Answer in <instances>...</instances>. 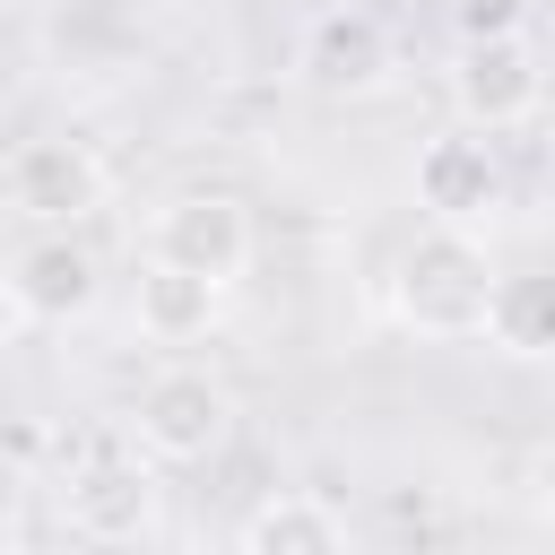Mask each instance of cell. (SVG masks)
<instances>
[{
    "instance_id": "obj_2",
    "label": "cell",
    "mask_w": 555,
    "mask_h": 555,
    "mask_svg": "<svg viewBox=\"0 0 555 555\" xmlns=\"http://www.w3.org/2000/svg\"><path fill=\"white\" fill-rule=\"evenodd\" d=\"M130 425H139V451H147V460L199 468V460H217L225 434H234V390H225L217 373H199V364H165V373H147Z\"/></svg>"
},
{
    "instance_id": "obj_3",
    "label": "cell",
    "mask_w": 555,
    "mask_h": 555,
    "mask_svg": "<svg viewBox=\"0 0 555 555\" xmlns=\"http://www.w3.org/2000/svg\"><path fill=\"white\" fill-rule=\"evenodd\" d=\"M503 199H512V173H503V156H494V130H434L425 147H416V208H425V225H460V234H494V217H503Z\"/></svg>"
},
{
    "instance_id": "obj_4",
    "label": "cell",
    "mask_w": 555,
    "mask_h": 555,
    "mask_svg": "<svg viewBox=\"0 0 555 555\" xmlns=\"http://www.w3.org/2000/svg\"><path fill=\"white\" fill-rule=\"evenodd\" d=\"M538 95H546V69H538V43L520 26H486L460 43L451 104L468 130H520V121H538Z\"/></svg>"
},
{
    "instance_id": "obj_9",
    "label": "cell",
    "mask_w": 555,
    "mask_h": 555,
    "mask_svg": "<svg viewBox=\"0 0 555 555\" xmlns=\"http://www.w3.org/2000/svg\"><path fill=\"white\" fill-rule=\"evenodd\" d=\"M304 78H312L321 95H373V87L390 78V35H382L364 9H330V17L312 26V43H304Z\"/></svg>"
},
{
    "instance_id": "obj_10",
    "label": "cell",
    "mask_w": 555,
    "mask_h": 555,
    "mask_svg": "<svg viewBox=\"0 0 555 555\" xmlns=\"http://www.w3.org/2000/svg\"><path fill=\"white\" fill-rule=\"evenodd\" d=\"M217 304H225V286L217 278H191V269H173V260H147L139 269V330L156 338V347H191V338H208V321H217Z\"/></svg>"
},
{
    "instance_id": "obj_11",
    "label": "cell",
    "mask_w": 555,
    "mask_h": 555,
    "mask_svg": "<svg viewBox=\"0 0 555 555\" xmlns=\"http://www.w3.org/2000/svg\"><path fill=\"white\" fill-rule=\"evenodd\" d=\"M234 538L251 555H338L347 546V512L321 503V494H269L260 512H243Z\"/></svg>"
},
{
    "instance_id": "obj_6",
    "label": "cell",
    "mask_w": 555,
    "mask_h": 555,
    "mask_svg": "<svg viewBox=\"0 0 555 555\" xmlns=\"http://www.w3.org/2000/svg\"><path fill=\"white\" fill-rule=\"evenodd\" d=\"M9 208L35 225H87L104 208V165L87 139H26L9 156Z\"/></svg>"
},
{
    "instance_id": "obj_12",
    "label": "cell",
    "mask_w": 555,
    "mask_h": 555,
    "mask_svg": "<svg viewBox=\"0 0 555 555\" xmlns=\"http://www.w3.org/2000/svg\"><path fill=\"white\" fill-rule=\"evenodd\" d=\"M477 338H494L503 356H546L555 347V286L538 278V269H512V278H494V295H486V330Z\"/></svg>"
},
{
    "instance_id": "obj_5",
    "label": "cell",
    "mask_w": 555,
    "mask_h": 555,
    "mask_svg": "<svg viewBox=\"0 0 555 555\" xmlns=\"http://www.w3.org/2000/svg\"><path fill=\"white\" fill-rule=\"evenodd\" d=\"M147 260H173L191 278H217L234 286L251 269V208L234 191H173L147 225Z\"/></svg>"
},
{
    "instance_id": "obj_1",
    "label": "cell",
    "mask_w": 555,
    "mask_h": 555,
    "mask_svg": "<svg viewBox=\"0 0 555 555\" xmlns=\"http://www.w3.org/2000/svg\"><path fill=\"white\" fill-rule=\"evenodd\" d=\"M486 295H494V260H486V234H460V225H425L399 269H390V312L416 330V338H477L486 330Z\"/></svg>"
},
{
    "instance_id": "obj_15",
    "label": "cell",
    "mask_w": 555,
    "mask_h": 555,
    "mask_svg": "<svg viewBox=\"0 0 555 555\" xmlns=\"http://www.w3.org/2000/svg\"><path fill=\"white\" fill-rule=\"evenodd\" d=\"M0 9H17V0H0Z\"/></svg>"
},
{
    "instance_id": "obj_13",
    "label": "cell",
    "mask_w": 555,
    "mask_h": 555,
    "mask_svg": "<svg viewBox=\"0 0 555 555\" xmlns=\"http://www.w3.org/2000/svg\"><path fill=\"white\" fill-rule=\"evenodd\" d=\"M17 330H26V312H17V295L0 286V347H17Z\"/></svg>"
},
{
    "instance_id": "obj_14",
    "label": "cell",
    "mask_w": 555,
    "mask_h": 555,
    "mask_svg": "<svg viewBox=\"0 0 555 555\" xmlns=\"http://www.w3.org/2000/svg\"><path fill=\"white\" fill-rule=\"evenodd\" d=\"M0 546H9V512H0Z\"/></svg>"
},
{
    "instance_id": "obj_7",
    "label": "cell",
    "mask_w": 555,
    "mask_h": 555,
    "mask_svg": "<svg viewBox=\"0 0 555 555\" xmlns=\"http://www.w3.org/2000/svg\"><path fill=\"white\" fill-rule=\"evenodd\" d=\"M9 295H17V312L26 321H78L87 304H95V251L69 234V225H43L17 260H9V278H0Z\"/></svg>"
},
{
    "instance_id": "obj_8",
    "label": "cell",
    "mask_w": 555,
    "mask_h": 555,
    "mask_svg": "<svg viewBox=\"0 0 555 555\" xmlns=\"http://www.w3.org/2000/svg\"><path fill=\"white\" fill-rule=\"evenodd\" d=\"M61 503H69V529H78V538L121 546V538H139V529L156 520V477H147L139 460H121V451H95V460L61 486Z\"/></svg>"
}]
</instances>
